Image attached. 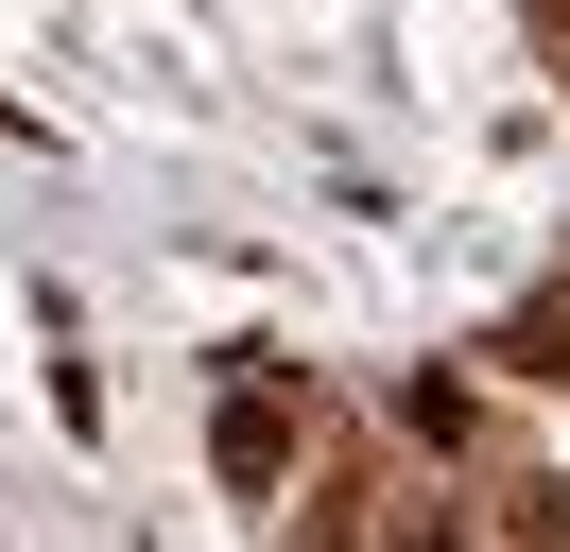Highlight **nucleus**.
I'll list each match as a JSON object with an SVG mask.
<instances>
[{
	"instance_id": "7ed1b4c3",
	"label": "nucleus",
	"mask_w": 570,
	"mask_h": 552,
	"mask_svg": "<svg viewBox=\"0 0 570 552\" xmlns=\"http://www.w3.org/2000/svg\"><path fill=\"white\" fill-rule=\"evenodd\" d=\"M519 552H570V483H519Z\"/></svg>"
},
{
	"instance_id": "f03ea898",
	"label": "nucleus",
	"mask_w": 570,
	"mask_h": 552,
	"mask_svg": "<svg viewBox=\"0 0 570 552\" xmlns=\"http://www.w3.org/2000/svg\"><path fill=\"white\" fill-rule=\"evenodd\" d=\"M519 363H535V379H570V294H535V310H519Z\"/></svg>"
},
{
	"instance_id": "f257e3e1",
	"label": "nucleus",
	"mask_w": 570,
	"mask_h": 552,
	"mask_svg": "<svg viewBox=\"0 0 570 552\" xmlns=\"http://www.w3.org/2000/svg\"><path fill=\"white\" fill-rule=\"evenodd\" d=\"M208 466H225V483H277V466H294V414L225 397V414H208Z\"/></svg>"
}]
</instances>
